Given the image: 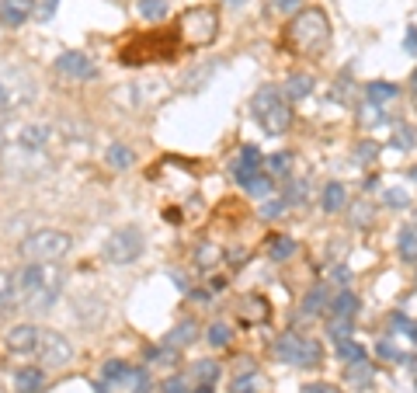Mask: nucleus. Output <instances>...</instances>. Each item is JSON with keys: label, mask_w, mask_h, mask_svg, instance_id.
<instances>
[{"label": "nucleus", "mask_w": 417, "mask_h": 393, "mask_svg": "<svg viewBox=\"0 0 417 393\" xmlns=\"http://www.w3.org/2000/svg\"><path fill=\"white\" fill-rule=\"evenodd\" d=\"M254 115L268 136H282L292 122V111H288L286 98L278 94V87H261L254 94Z\"/></svg>", "instance_id": "1"}, {"label": "nucleus", "mask_w": 417, "mask_h": 393, "mask_svg": "<svg viewBox=\"0 0 417 393\" xmlns=\"http://www.w3.org/2000/svg\"><path fill=\"white\" fill-rule=\"evenodd\" d=\"M21 254H25L28 262H35V264L59 262V258H66V254H70V237L59 234V230H39V234L25 237Z\"/></svg>", "instance_id": "2"}, {"label": "nucleus", "mask_w": 417, "mask_h": 393, "mask_svg": "<svg viewBox=\"0 0 417 393\" xmlns=\"http://www.w3.org/2000/svg\"><path fill=\"white\" fill-rule=\"evenodd\" d=\"M327 14L323 11H303L296 21H292V46L296 49H303V53H316L320 46H327Z\"/></svg>", "instance_id": "3"}, {"label": "nucleus", "mask_w": 417, "mask_h": 393, "mask_svg": "<svg viewBox=\"0 0 417 393\" xmlns=\"http://www.w3.org/2000/svg\"><path fill=\"white\" fill-rule=\"evenodd\" d=\"M143 247H146L143 230L122 227V230H115V234L108 237V244H104V258H108L111 264H132L139 254H143Z\"/></svg>", "instance_id": "4"}, {"label": "nucleus", "mask_w": 417, "mask_h": 393, "mask_svg": "<svg viewBox=\"0 0 417 393\" xmlns=\"http://www.w3.org/2000/svg\"><path fill=\"white\" fill-rule=\"evenodd\" d=\"M275 355L286 362V366H299V369H313L320 362V344L313 338H299V334H286V338L275 344Z\"/></svg>", "instance_id": "5"}, {"label": "nucleus", "mask_w": 417, "mask_h": 393, "mask_svg": "<svg viewBox=\"0 0 417 393\" xmlns=\"http://www.w3.org/2000/svg\"><path fill=\"white\" fill-rule=\"evenodd\" d=\"M35 352L42 355V366H66L74 359V344H70V338H63L59 331H39Z\"/></svg>", "instance_id": "6"}, {"label": "nucleus", "mask_w": 417, "mask_h": 393, "mask_svg": "<svg viewBox=\"0 0 417 393\" xmlns=\"http://www.w3.org/2000/svg\"><path fill=\"white\" fill-rule=\"evenodd\" d=\"M216 25H219V21H216V14H212L208 7H191V11L181 18V31L191 46L208 42V39L216 35Z\"/></svg>", "instance_id": "7"}, {"label": "nucleus", "mask_w": 417, "mask_h": 393, "mask_svg": "<svg viewBox=\"0 0 417 393\" xmlns=\"http://www.w3.org/2000/svg\"><path fill=\"white\" fill-rule=\"evenodd\" d=\"M56 70H59L63 77H74V80H94L98 77L94 59H87L84 53H63L59 59H56Z\"/></svg>", "instance_id": "8"}, {"label": "nucleus", "mask_w": 417, "mask_h": 393, "mask_svg": "<svg viewBox=\"0 0 417 393\" xmlns=\"http://www.w3.org/2000/svg\"><path fill=\"white\" fill-rule=\"evenodd\" d=\"M261 174V154H258V146H243L240 150V157L233 160V178H236V184H247L254 181Z\"/></svg>", "instance_id": "9"}, {"label": "nucleus", "mask_w": 417, "mask_h": 393, "mask_svg": "<svg viewBox=\"0 0 417 393\" xmlns=\"http://www.w3.org/2000/svg\"><path fill=\"white\" fill-rule=\"evenodd\" d=\"M35 341H39V327H31V324H18V327L7 331V348L18 352V355L35 352Z\"/></svg>", "instance_id": "10"}, {"label": "nucleus", "mask_w": 417, "mask_h": 393, "mask_svg": "<svg viewBox=\"0 0 417 393\" xmlns=\"http://www.w3.org/2000/svg\"><path fill=\"white\" fill-rule=\"evenodd\" d=\"M52 129L46 126V122H28V126H21V132H18V146H25V150H42L46 143H49Z\"/></svg>", "instance_id": "11"}, {"label": "nucleus", "mask_w": 417, "mask_h": 393, "mask_svg": "<svg viewBox=\"0 0 417 393\" xmlns=\"http://www.w3.org/2000/svg\"><path fill=\"white\" fill-rule=\"evenodd\" d=\"M31 14V0H4L0 4V25L4 28H18Z\"/></svg>", "instance_id": "12"}, {"label": "nucleus", "mask_w": 417, "mask_h": 393, "mask_svg": "<svg viewBox=\"0 0 417 393\" xmlns=\"http://www.w3.org/2000/svg\"><path fill=\"white\" fill-rule=\"evenodd\" d=\"M14 383H18V390L21 393H35L42 383H46V372H42V366H25L14 372Z\"/></svg>", "instance_id": "13"}, {"label": "nucleus", "mask_w": 417, "mask_h": 393, "mask_svg": "<svg viewBox=\"0 0 417 393\" xmlns=\"http://www.w3.org/2000/svg\"><path fill=\"white\" fill-rule=\"evenodd\" d=\"M358 314V296L355 292H338L334 296V303H331V317H344V320H351V317Z\"/></svg>", "instance_id": "14"}, {"label": "nucleus", "mask_w": 417, "mask_h": 393, "mask_svg": "<svg viewBox=\"0 0 417 393\" xmlns=\"http://www.w3.org/2000/svg\"><path fill=\"white\" fill-rule=\"evenodd\" d=\"M310 91H313V77H310V74H292V77L286 80V94L292 98V101H303Z\"/></svg>", "instance_id": "15"}, {"label": "nucleus", "mask_w": 417, "mask_h": 393, "mask_svg": "<svg viewBox=\"0 0 417 393\" xmlns=\"http://www.w3.org/2000/svg\"><path fill=\"white\" fill-rule=\"evenodd\" d=\"M292 251H296V240H292V237H271V240H268V254H271L275 262L292 258Z\"/></svg>", "instance_id": "16"}, {"label": "nucleus", "mask_w": 417, "mask_h": 393, "mask_svg": "<svg viewBox=\"0 0 417 393\" xmlns=\"http://www.w3.org/2000/svg\"><path fill=\"white\" fill-rule=\"evenodd\" d=\"M323 209L327 212L344 209V184L341 181H331L327 188H323Z\"/></svg>", "instance_id": "17"}, {"label": "nucleus", "mask_w": 417, "mask_h": 393, "mask_svg": "<svg viewBox=\"0 0 417 393\" xmlns=\"http://www.w3.org/2000/svg\"><path fill=\"white\" fill-rule=\"evenodd\" d=\"M400 258L403 262H417V230L414 227H403L400 230Z\"/></svg>", "instance_id": "18"}, {"label": "nucleus", "mask_w": 417, "mask_h": 393, "mask_svg": "<svg viewBox=\"0 0 417 393\" xmlns=\"http://www.w3.org/2000/svg\"><path fill=\"white\" fill-rule=\"evenodd\" d=\"M108 164L119 167V171H126V167L132 164V150L129 146H122V143H111V146H108Z\"/></svg>", "instance_id": "19"}, {"label": "nucleus", "mask_w": 417, "mask_h": 393, "mask_svg": "<svg viewBox=\"0 0 417 393\" xmlns=\"http://www.w3.org/2000/svg\"><path fill=\"white\" fill-rule=\"evenodd\" d=\"M338 355L344 359V362H365V348L362 344H355L351 338L338 341Z\"/></svg>", "instance_id": "20"}, {"label": "nucleus", "mask_w": 417, "mask_h": 393, "mask_svg": "<svg viewBox=\"0 0 417 393\" xmlns=\"http://www.w3.org/2000/svg\"><path fill=\"white\" fill-rule=\"evenodd\" d=\"M390 98H396V87L386 84V80H379V84L368 87V101H372V105H383V101H390Z\"/></svg>", "instance_id": "21"}, {"label": "nucleus", "mask_w": 417, "mask_h": 393, "mask_svg": "<svg viewBox=\"0 0 417 393\" xmlns=\"http://www.w3.org/2000/svg\"><path fill=\"white\" fill-rule=\"evenodd\" d=\"M139 14H143L146 21H160V18L167 14V4H164V0H139Z\"/></svg>", "instance_id": "22"}, {"label": "nucleus", "mask_w": 417, "mask_h": 393, "mask_svg": "<svg viewBox=\"0 0 417 393\" xmlns=\"http://www.w3.org/2000/svg\"><path fill=\"white\" fill-rule=\"evenodd\" d=\"M323 303H327V289H323V286H316V289H313V292H310V296L303 299V317L316 314V310H320Z\"/></svg>", "instance_id": "23"}, {"label": "nucleus", "mask_w": 417, "mask_h": 393, "mask_svg": "<svg viewBox=\"0 0 417 393\" xmlns=\"http://www.w3.org/2000/svg\"><path fill=\"white\" fill-rule=\"evenodd\" d=\"M327 331H331V338L334 341H344L348 334H351V320H344V317H331Z\"/></svg>", "instance_id": "24"}, {"label": "nucleus", "mask_w": 417, "mask_h": 393, "mask_svg": "<svg viewBox=\"0 0 417 393\" xmlns=\"http://www.w3.org/2000/svg\"><path fill=\"white\" fill-rule=\"evenodd\" d=\"M247 191H251V195H258V199H268V195H271V178H268V174L261 171L258 178L247 184Z\"/></svg>", "instance_id": "25"}, {"label": "nucleus", "mask_w": 417, "mask_h": 393, "mask_svg": "<svg viewBox=\"0 0 417 393\" xmlns=\"http://www.w3.org/2000/svg\"><path fill=\"white\" fill-rule=\"evenodd\" d=\"M226 341H230V327H226V324H212V327H208V344L223 348Z\"/></svg>", "instance_id": "26"}, {"label": "nucleus", "mask_w": 417, "mask_h": 393, "mask_svg": "<svg viewBox=\"0 0 417 393\" xmlns=\"http://www.w3.org/2000/svg\"><path fill=\"white\" fill-rule=\"evenodd\" d=\"M268 167H271V174H288V167H292V157L288 154H275V157H268Z\"/></svg>", "instance_id": "27"}, {"label": "nucleus", "mask_w": 417, "mask_h": 393, "mask_svg": "<svg viewBox=\"0 0 417 393\" xmlns=\"http://www.w3.org/2000/svg\"><path fill=\"white\" fill-rule=\"evenodd\" d=\"M191 334H195V324H191V320H184L181 327L171 334V344H174V348H178V344H188V341H195Z\"/></svg>", "instance_id": "28"}, {"label": "nucleus", "mask_w": 417, "mask_h": 393, "mask_svg": "<svg viewBox=\"0 0 417 393\" xmlns=\"http://www.w3.org/2000/svg\"><path fill=\"white\" fill-rule=\"evenodd\" d=\"M195 372H199L202 387H212V383H216V376H219V366H216V362H199V369H195Z\"/></svg>", "instance_id": "29"}, {"label": "nucleus", "mask_w": 417, "mask_h": 393, "mask_svg": "<svg viewBox=\"0 0 417 393\" xmlns=\"http://www.w3.org/2000/svg\"><path fill=\"white\" fill-rule=\"evenodd\" d=\"M396 150H411L414 146V129L411 126H396V143H393Z\"/></svg>", "instance_id": "30"}, {"label": "nucleus", "mask_w": 417, "mask_h": 393, "mask_svg": "<svg viewBox=\"0 0 417 393\" xmlns=\"http://www.w3.org/2000/svg\"><path fill=\"white\" fill-rule=\"evenodd\" d=\"M254 387H258V376L251 372V376H236L233 379V393H254Z\"/></svg>", "instance_id": "31"}, {"label": "nucleus", "mask_w": 417, "mask_h": 393, "mask_svg": "<svg viewBox=\"0 0 417 393\" xmlns=\"http://www.w3.org/2000/svg\"><path fill=\"white\" fill-rule=\"evenodd\" d=\"M411 202V195L403 191V188H390L386 191V206H393V209H400V206H407Z\"/></svg>", "instance_id": "32"}, {"label": "nucleus", "mask_w": 417, "mask_h": 393, "mask_svg": "<svg viewBox=\"0 0 417 393\" xmlns=\"http://www.w3.org/2000/svg\"><path fill=\"white\" fill-rule=\"evenodd\" d=\"M348 379H351V383H365V379H368V366H365V362H351Z\"/></svg>", "instance_id": "33"}, {"label": "nucleus", "mask_w": 417, "mask_h": 393, "mask_svg": "<svg viewBox=\"0 0 417 393\" xmlns=\"http://www.w3.org/2000/svg\"><path fill=\"white\" fill-rule=\"evenodd\" d=\"M219 262V251L216 247H199V264L202 268H208V264H216Z\"/></svg>", "instance_id": "34"}, {"label": "nucleus", "mask_w": 417, "mask_h": 393, "mask_svg": "<svg viewBox=\"0 0 417 393\" xmlns=\"http://www.w3.org/2000/svg\"><path fill=\"white\" fill-rule=\"evenodd\" d=\"M393 327H400V331H407V334H411V338H417V327L414 324H411V320H407V317H393Z\"/></svg>", "instance_id": "35"}, {"label": "nucleus", "mask_w": 417, "mask_h": 393, "mask_svg": "<svg viewBox=\"0 0 417 393\" xmlns=\"http://www.w3.org/2000/svg\"><path fill=\"white\" fill-rule=\"evenodd\" d=\"M184 390H188V387H184L181 376H171V379L164 383V393H184Z\"/></svg>", "instance_id": "36"}, {"label": "nucleus", "mask_w": 417, "mask_h": 393, "mask_svg": "<svg viewBox=\"0 0 417 393\" xmlns=\"http://www.w3.org/2000/svg\"><path fill=\"white\" fill-rule=\"evenodd\" d=\"M403 49L417 53V28H407V39H403Z\"/></svg>", "instance_id": "37"}, {"label": "nucleus", "mask_w": 417, "mask_h": 393, "mask_svg": "<svg viewBox=\"0 0 417 393\" xmlns=\"http://www.w3.org/2000/svg\"><path fill=\"white\" fill-rule=\"evenodd\" d=\"M282 209H286V199H275V202H268V206H264V216H278Z\"/></svg>", "instance_id": "38"}, {"label": "nucleus", "mask_w": 417, "mask_h": 393, "mask_svg": "<svg viewBox=\"0 0 417 393\" xmlns=\"http://www.w3.org/2000/svg\"><path fill=\"white\" fill-rule=\"evenodd\" d=\"M7 108H11V94H7V84L0 80V115H4Z\"/></svg>", "instance_id": "39"}, {"label": "nucleus", "mask_w": 417, "mask_h": 393, "mask_svg": "<svg viewBox=\"0 0 417 393\" xmlns=\"http://www.w3.org/2000/svg\"><path fill=\"white\" fill-rule=\"evenodd\" d=\"M376 352H379L383 359H396V348H393L390 341H379V348H376Z\"/></svg>", "instance_id": "40"}, {"label": "nucleus", "mask_w": 417, "mask_h": 393, "mask_svg": "<svg viewBox=\"0 0 417 393\" xmlns=\"http://www.w3.org/2000/svg\"><path fill=\"white\" fill-rule=\"evenodd\" d=\"M303 393H334V387H327V383H323V387H320V383H313V387H306Z\"/></svg>", "instance_id": "41"}, {"label": "nucleus", "mask_w": 417, "mask_h": 393, "mask_svg": "<svg viewBox=\"0 0 417 393\" xmlns=\"http://www.w3.org/2000/svg\"><path fill=\"white\" fill-rule=\"evenodd\" d=\"M296 7H299V0H278V11H296Z\"/></svg>", "instance_id": "42"}, {"label": "nucleus", "mask_w": 417, "mask_h": 393, "mask_svg": "<svg viewBox=\"0 0 417 393\" xmlns=\"http://www.w3.org/2000/svg\"><path fill=\"white\" fill-rule=\"evenodd\" d=\"M376 150H379V146H362V150H358V157H362V160H368V157H372V154H376Z\"/></svg>", "instance_id": "43"}, {"label": "nucleus", "mask_w": 417, "mask_h": 393, "mask_svg": "<svg viewBox=\"0 0 417 393\" xmlns=\"http://www.w3.org/2000/svg\"><path fill=\"white\" fill-rule=\"evenodd\" d=\"M411 87H414V94H417V70H414V77H411Z\"/></svg>", "instance_id": "44"}, {"label": "nucleus", "mask_w": 417, "mask_h": 393, "mask_svg": "<svg viewBox=\"0 0 417 393\" xmlns=\"http://www.w3.org/2000/svg\"><path fill=\"white\" fill-rule=\"evenodd\" d=\"M195 393H212V387H199V390H195Z\"/></svg>", "instance_id": "45"}, {"label": "nucleus", "mask_w": 417, "mask_h": 393, "mask_svg": "<svg viewBox=\"0 0 417 393\" xmlns=\"http://www.w3.org/2000/svg\"><path fill=\"white\" fill-rule=\"evenodd\" d=\"M411 178H414V181H417V167H414V171H411Z\"/></svg>", "instance_id": "46"}, {"label": "nucleus", "mask_w": 417, "mask_h": 393, "mask_svg": "<svg viewBox=\"0 0 417 393\" xmlns=\"http://www.w3.org/2000/svg\"><path fill=\"white\" fill-rule=\"evenodd\" d=\"M226 4H243V0H226Z\"/></svg>", "instance_id": "47"}, {"label": "nucleus", "mask_w": 417, "mask_h": 393, "mask_svg": "<svg viewBox=\"0 0 417 393\" xmlns=\"http://www.w3.org/2000/svg\"><path fill=\"white\" fill-rule=\"evenodd\" d=\"M414 227H417V223H414Z\"/></svg>", "instance_id": "48"}]
</instances>
